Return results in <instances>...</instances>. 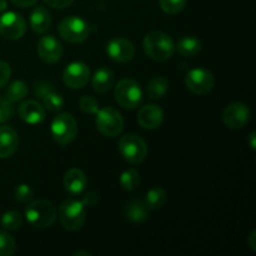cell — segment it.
Here are the masks:
<instances>
[{
	"instance_id": "obj_42",
	"label": "cell",
	"mask_w": 256,
	"mask_h": 256,
	"mask_svg": "<svg viewBox=\"0 0 256 256\" xmlns=\"http://www.w3.org/2000/svg\"><path fill=\"white\" fill-rule=\"evenodd\" d=\"M78 255H90V254H88V252H76L75 256H78Z\"/></svg>"
},
{
	"instance_id": "obj_7",
	"label": "cell",
	"mask_w": 256,
	"mask_h": 256,
	"mask_svg": "<svg viewBox=\"0 0 256 256\" xmlns=\"http://www.w3.org/2000/svg\"><path fill=\"white\" fill-rule=\"evenodd\" d=\"M58 30L62 39L72 44L85 42L90 34L89 24L80 16L65 18L60 22Z\"/></svg>"
},
{
	"instance_id": "obj_22",
	"label": "cell",
	"mask_w": 256,
	"mask_h": 256,
	"mask_svg": "<svg viewBox=\"0 0 256 256\" xmlns=\"http://www.w3.org/2000/svg\"><path fill=\"white\" fill-rule=\"evenodd\" d=\"M125 214L129 222H142L148 219L149 209L142 200H132L125 208Z\"/></svg>"
},
{
	"instance_id": "obj_30",
	"label": "cell",
	"mask_w": 256,
	"mask_h": 256,
	"mask_svg": "<svg viewBox=\"0 0 256 256\" xmlns=\"http://www.w3.org/2000/svg\"><path fill=\"white\" fill-rule=\"evenodd\" d=\"M160 8L166 14H178L186 5V0H159Z\"/></svg>"
},
{
	"instance_id": "obj_29",
	"label": "cell",
	"mask_w": 256,
	"mask_h": 256,
	"mask_svg": "<svg viewBox=\"0 0 256 256\" xmlns=\"http://www.w3.org/2000/svg\"><path fill=\"white\" fill-rule=\"evenodd\" d=\"M16 250L14 238L5 232H0V256H12Z\"/></svg>"
},
{
	"instance_id": "obj_35",
	"label": "cell",
	"mask_w": 256,
	"mask_h": 256,
	"mask_svg": "<svg viewBox=\"0 0 256 256\" xmlns=\"http://www.w3.org/2000/svg\"><path fill=\"white\" fill-rule=\"evenodd\" d=\"M99 202L100 196L96 192H86L82 199V202L85 206H96Z\"/></svg>"
},
{
	"instance_id": "obj_2",
	"label": "cell",
	"mask_w": 256,
	"mask_h": 256,
	"mask_svg": "<svg viewBox=\"0 0 256 256\" xmlns=\"http://www.w3.org/2000/svg\"><path fill=\"white\" fill-rule=\"evenodd\" d=\"M25 216L32 226L44 229V228L52 226V222L56 220L58 212L56 208L52 202L40 199L28 205L25 209Z\"/></svg>"
},
{
	"instance_id": "obj_15",
	"label": "cell",
	"mask_w": 256,
	"mask_h": 256,
	"mask_svg": "<svg viewBox=\"0 0 256 256\" xmlns=\"http://www.w3.org/2000/svg\"><path fill=\"white\" fill-rule=\"evenodd\" d=\"M162 120H164V112L158 105H145L138 112V122L140 126L146 130L158 129L162 125Z\"/></svg>"
},
{
	"instance_id": "obj_34",
	"label": "cell",
	"mask_w": 256,
	"mask_h": 256,
	"mask_svg": "<svg viewBox=\"0 0 256 256\" xmlns=\"http://www.w3.org/2000/svg\"><path fill=\"white\" fill-rule=\"evenodd\" d=\"M10 75H12V70H10L9 64L0 60V89H2L8 84Z\"/></svg>"
},
{
	"instance_id": "obj_23",
	"label": "cell",
	"mask_w": 256,
	"mask_h": 256,
	"mask_svg": "<svg viewBox=\"0 0 256 256\" xmlns=\"http://www.w3.org/2000/svg\"><path fill=\"white\" fill-rule=\"evenodd\" d=\"M169 89V82L162 76H156L149 82L146 86V95L149 99H162Z\"/></svg>"
},
{
	"instance_id": "obj_10",
	"label": "cell",
	"mask_w": 256,
	"mask_h": 256,
	"mask_svg": "<svg viewBox=\"0 0 256 256\" xmlns=\"http://www.w3.org/2000/svg\"><path fill=\"white\" fill-rule=\"evenodd\" d=\"M26 22L24 18L14 12H8L0 16V34L9 40H18L24 36Z\"/></svg>"
},
{
	"instance_id": "obj_14",
	"label": "cell",
	"mask_w": 256,
	"mask_h": 256,
	"mask_svg": "<svg viewBox=\"0 0 256 256\" xmlns=\"http://www.w3.org/2000/svg\"><path fill=\"white\" fill-rule=\"evenodd\" d=\"M106 54L116 62H128L135 55V48L124 38H114L106 45Z\"/></svg>"
},
{
	"instance_id": "obj_27",
	"label": "cell",
	"mask_w": 256,
	"mask_h": 256,
	"mask_svg": "<svg viewBox=\"0 0 256 256\" xmlns=\"http://www.w3.org/2000/svg\"><path fill=\"white\" fill-rule=\"evenodd\" d=\"M42 102H44V108H46L50 112H59L65 104L64 98L52 90L42 98Z\"/></svg>"
},
{
	"instance_id": "obj_13",
	"label": "cell",
	"mask_w": 256,
	"mask_h": 256,
	"mask_svg": "<svg viewBox=\"0 0 256 256\" xmlns=\"http://www.w3.org/2000/svg\"><path fill=\"white\" fill-rule=\"evenodd\" d=\"M36 50L40 59L46 64H55V62H59L62 56V52H64L62 45L52 35L42 36L38 42Z\"/></svg>"
},
{
	"instance_id": "obj_21",
	"label": "cell",
	"mask_w": 256,
	"mask_h": 256,
	"mask_svg": "<svg viewBox=\"0 0 256 256\" xmlns=\"http://www.w3.org/2000/svg\"><path fill=\"white\" fill-rule=\"evenodd\" d=\"M175 50L182 56H195L202 50V42L198 38L188 35L175 44Z\"/></svg>"
},
{
	"instance_id": "obj_39",
	"label": "cell",
	"mask_w": 256,
	"mask_h": 256,
	"mask_svg": "<svg viewBox=\"0 0 256 256\" xmlns=\"http://www.w3.org/2000/svg\"><path fill=\"white\" fill-rule=\"evenodd\" d=\"M249 142H250V146H252V149L255 150V146H256V144H255V132H252V134H250Z\"/></svg>"
},
{
	"instance_id": "obj_4",
	"label": "cell",
	"mask_w": 256,
	"mask_h": 256,
	"mask_svg": "<svg viewBox=\"0 0 256 256\" xmlns=\"http://www.w3.org/2000/svg\"><path fill=\"white\" fill-rule=\"evenodd\" d=\"M142 90L132 79H122L115 86V100L124 109H136L142 102Z\"/></svg>"
},
{
	"instance_id": "obj_17",
	"label": "cell",
	"mask_w": 256,
	"mask_h": 256,
	"mask_svg": "<svg viewBox=\"0 0 256 256\" xmlns=\"http://www.w3.org/2000/svg\"><path fill=\"white\" fill-rule=\"evenodd\" d=\"M19 136L12 128L8 125L0 126V159L9 158L16 152Z\"/></svg>"
},
{
	"instance_id": "obj_33",
	"label": "cell",
	"mask_w": 256,
	"mask_h": 256,
	"mask_svg": "<svg viewBox=\"0 0 256 256\" xmlns=\"http://www.w3.org/2000/svg\"><path fill=\"white\" fill-rule=\"evenodd\" d=\"M14 114L12 102H10L6 98L0 96V124L12 119Z\"/></svg>"
},
{
	"instance_id": "obj_6",
	"label": "cell",
	"mask_w": 256,
	"mask_h": 256,
	"mask_svg": "<svg viewBox=\"0 0 256 256\" xmlns=\"http://www.w3.org/2000/svg\"><path fill=\"white\" fill-rule=\"evenodd\" d=\"M95 124L102 135L108 138H115L122 132L124 119L116 109L106 106L96 112Z\"/></svg>"
},
{
	"instance_id": "obj_11",
	"label": "cell",
	"mask_w": 256,
	"mask_h": 256,
	"mask_svg": "<svg viewBox=\"0 0 256 256\" xmlns=\"http://www.w3.org/2000/svg\"><path fill=\"white\" fill-rule=\"evenodd\" d=\"M90 69L82 62H74L68 65L62 72V82L70 89H82L88 84Z\"/></svg>"
},
{
	"instance_id": "obj_24",
	"label": "cell",
	"mask_w": 256,
	"mask_h": 256,
	"mask_svg": "<svg viewBox=\"0 0 256 256\" xmlns=\"http://www.w3.org/2000/svg\"><path fill=\"white\" fill-rule=\"evenodd\" d=\"M166 202V192L162 188H152L149 192H146V196H145V205L148 206L149 210L159 209Z\"/></svg>"
},
{
	"instance_id": "obj_25",
	"label": "cell",
	"mask_w": 256,
	"mask_h": 256,
	"mask_svg": "<svg viewBox=\"0 0 256 256\" xmlns=\"http://www.w3.org/2000/svg\"><path fill=\"white\" fill-rule=\"evenodd\" d=\"M28 95V86L22 80H15L12 84L8 86L6 89V99L9 100L10 102H22L25 96Z\"/></svg>"
},
{
	"instance_id": "obj_18",
	"label": "cell",
	"mask_w": 256,
	"mask_h": 256,
	"mask_svg": "<svg viewBox=\"0 0 256 256\" xmlns=\"http://www.w3.org/2000/svg\"><path fill=\"white\" fill-rule=\"evenodd\" d=\"M86 176L80 169H70L64 176V188L69 194L82 195L86 188Z\"/></svg>"
},
{
	"instance_id": "obj_26",
	"label": "cell",
	"mask_w": 256,
	"mask_h": 256,
	"mask_svg": "<svg viewBox=\"0 0 256 256\" xmlns=\"http://www.w3.org/2000/svg\"><path fill=\"white\" fill-rule=\"evenodd\" d=\"M120 185L122 189L126 192H132L139 188L140 185V175L136 169H129L125 170L122 175H120Z\"/></svg>"
},
{
	"instance_id": "obj_31",
	"label": "cell",
	"mask_w": 256,
	"mask_h": 256,
	"mask_svg": "<svg viewBox=\"0 0 256 256\" xmlns=\"http://www.w3.org/2000/svg\"><path fill=\"white\" fill-rule=\"evenodd\" d=\"M79 106L86 114H96V112L99 110L98 100L95 98L90 96V95H85V96L80 98Z\"/></svg>"
},
{
	"instance_id": "obj_3",
	"label": "cell",
	"mask_w": 256,
	"mask_h": 256,
	"mask_svg": "<svg viewBox=\"0 0 256 256\" xmlns=\"http://www.w3.org/2000/svg\"><path fill=\"white\" fill-rule=\"evenodd\" d=\"M58 215L64 229L76 232L82 229L86 220V208L82 200L68 199L62 204Z\"/></svg>"
},
{
	"instance_id": "obj_9",
	"label": "cell",
	"mask_w": 256,
	"mask_h": 256,
	"mask_svg": "<svg viewBox=\"0 0 256 256\" xmlns=\"http://www.w3.org/2000/svg\"><path fill=\"white\" fill-rule=\"evenodd\" d=\"M215 79L212 72L202 68L190 70L185 76V85L192 92L196 95L208 94L214 88Z\"/></svg>"
},
{
	"instance_id": "obj_40",
	"label": "cell",
	"mask_w": 256,
	"mask_h": 256,
	"mask_svg": "<svg viewBox=\"0 0 256 256\" xmlns=\"http://www.w3.org/2000/svg\"><path fill=\"white\" fill-rule=\"evenodd\" d=\"M255 234H256V232L254 230V232H252V235H250V239H249V244H250V246H252V250H256V248H255V242H254Z\"/></svg>"
},
{
	"instance_id": "obj_5",
	"label": "cell",
	"mask_w": 256,
	"mask_h": 256,
	"mask_svg": "<svg viewBox=\"0 0 256 256\" xmlns=\"http://www.w3.org/2000/svg\"><path fill=\"white\" fill-rule=\"evenodd\" d=\"M52 136L58 144L65 145L70 144L75 139L78 134V124L76 120L74 119L69 112H62L54 118L50 126Z\"/></svg>"
},
{
	"instance_id": "obj_19",
	"label": "cell",
	"mask_w": 256,
	"mask_h": 256,
	"mask_svg": "<svg viewBox=\"0 0 256 256\" xmlns=\"http://www.w3.org/2000/svg\"><path fill=\"white\" fill-rule=\"evenodd\" d=\"M92 89L99 94L108 92L114 85V74L108 68H99L92 75Z\"/></svg>"
},
{
	"instance_id": "obj_16",
	"label": "cell",
	"mask_w": 256,
	"mask_h": 256,
	"mask_svg": "<svg viewBox=\"0 0 256 256\" xmlns=\"http://www.w3.org/2000/svg\"><path fill=\"white\" fill-rule=\"evenodd\" d=\"M18 114L28 124H40L45 119V108L35 100H26L18 108Z\"/></svg>"
},
{
	"instance_id": "obj_41",
	"label": "cell",
	"mask_w": 256,
	"mask_h": 256,
	"mask_svg": "<svg viewBox=\"0 0 256 256\" xmlns=\"http://www.w3.org/2000/svg\"><path fill=\"white\" fill-rule=\"evenodd\" d=\"M8 8V4L5 0H0V12H4V10H6Z\"/></svg>"
},
{
	"instance_id": "obj_8",
	"label": "cell",
	"mask_w": 256,
	"mask_h": 256,
	"mask_svg": "<svg viewBox=\"0 0 256 256\" xmlns=\"http://www.w3.org/2000/svg\"><path fill=\"white\" fill-rule=\"evenodd\" d=\"M120 154L130 164H140L148 155L146 142L135 134H128L119 142Z\"/></svg>"
},
{
	"instance_id": "obj_28",
	"label": "cell",
	"mask_w": 256,
	"mask_h": 256,
	"mask_svg": "<svg viewBox=\"0 0 256 256\" xmlns=\"http://www.w3.org/2000/svg\"><path fill=\"white\" fill-rule=\"evenodd\" d=\"M22 224V215L18 212H6L0 219V225L4 228L5 230H10V232H14L18 230Z\"/></svg>"
},
{
	"instance_id": "obj_20",
	"label": "cell",
	"mask_w": 256,
	"mask_h": 256,
	"mask_svg": "<svg viewBox=\"0 0 256 256\" xmlns=\"http://www.w3.org/2000/svg\"><path fill=\"white\" fill-rule=\"evenodd\" d=\"M52 25V16L45 8L38 6L30 15V26L38 34H44Z\"/></svg>"
},
{
	"instance_id": "obj_1",
	"label": "cell",
	"mask_w": 256,
	"mask_h": 256,
	"mask_svg": "<svg viewBox=\"0 0 256 256\" xmlns=\"http://www.w3.org/2000/svg\"><path fill=\"white\" fill-rule=\"evenodd\" d=\"M144 52L155 62H165L175 52V42L172 38L162 32H152L142 42Z\"/></svg>"
},
{
	"instance_id": "obj_32",
	"label": "cell",
	"mask_w": 256,
	"mask_h": 256,
	"mask_svg": "<svg viewBox=\"0 0 256 256\" xmlns=\"http://www.w3.org/2000/svg\"><path fill=\"white\" fill-rule=\"evenodd\" d=\"M32 190L28 184H20L15 188L14 196L19 202H29L32 199Z\"/></svg>"
},
{
	"instance_id": "obj_36",
	"label": "cell",
	"mask_w": 256,
	"mask_h": 256,
	"mask_svg": "<svg viewBox=\"0 0 256 256\" xmlns=\"http://www.w3.org/2000/svg\"><path fill=\"white\" fill-rule=\"evenodd\" d=\"M49 92H52L50 84H46V82H38V84H35L34 94L36 95L38 98H40V99H42Z\"/></svg>"
},
{
	"instance_id": "obj_37",
	"label": "cell",
	"mask_w": 256,
	"mask_h": 256,
	"mask_svg": "<svg viewBox=\"0 0 256 256\" xmlns=\"http://www.w3.org/2000/svg\"><path fill=\"white\" fill-rule=\"evenodd\" d=\"M49 6L55 8V9H64L68 8L69 5L72 4L74 0H44Z\"/></svg>"
},
{
	"instance_id": "obj_38",
	"label": "cell",
	"mask_w": 256,
	"mask_h": 256,
	"mask_svg": "<svg viewBox=\"0 0 256 256\" xmlns=\"http://www.w3.org/2000/svg\"><path fill=\"white\" fill-rule=\"evenodd\" d=\"M12 2L20 8H29L32 6L38 0H12Z\"/></svg>"
},
{
	"instance_id": "obj_12",
	"label": "cell",
	"mask_w": 256,
	"mask_h": 256,
	"mask_svg": "<svg viewBox=\"0 0 256 256\" xmlns=\"http://www.w3.org/2000/svg\"><path fill=\"white\" fill-rule=\"evenodd\" d=\"M249 108L242 102H232L222 112V122L229 129H242L249 122Z\"/></svg>"
}]
</instances>
